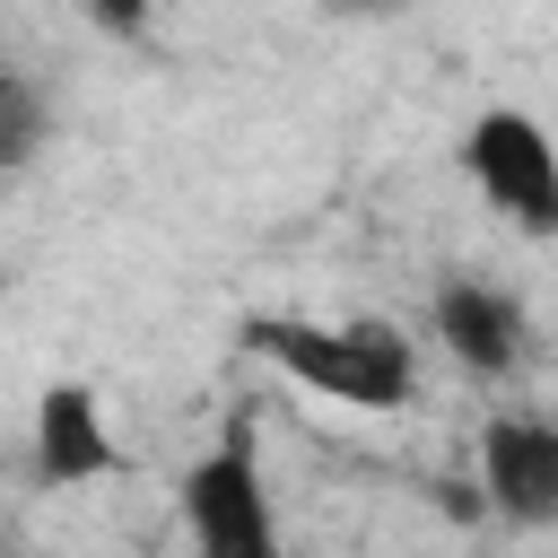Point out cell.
Segmentation results:
<instances>
[{
	"label": "cell",
	"instance_id": "9c48e42d",
	"mask_svg": "<svg viewBox=\"0 0 558 558\" xmlns=\"http://www.w3.org/2000/svg\"><path fill=\"white\" fill-rule=\"evenodd\" d=\"M401 9H410V0H314V17H331V26H340V17H349V26H375V17H401Z\"/></svg>",
	"mask_w": 558,
	"mask_h": 558
},
{
	"label": "cell",
	"instance_id": "277c9868",
	"mask_svg": "<svg viewBox=\"0 0 558 558\" xmlns=\"http://www.w3.org/2000/svg\"><path fill=\"white\" fill-rule=\"evenodd\" d=\"M427 331H436V349H445L462 375H480V384H506V375L532 366V314H523V296L497 288V279H471V270L436 279Z\"/></svg>",
	"mask_w": 558,
	"mask_h": 558
},
{
	"label": "cell",
	"instance_id": "5b68a950",
	"mask_svg": "<svg viewBox=\"0 0 558 558\" xmlns=\"http://www.w3.org/2000/svg\"><path fill=\"white\" fill-rule=\"evenodd\" d=\"M480 480H488V506L514 532L558 523V410H506V418H488L480 427Z\"/></svg>",
	"mask_w": 558,
	"mask_h": 558
},
{
	"label": "cell",
	"instance_id": "52a82bcc",
	"mask_svg": "<svg viewBox=\"0 0 558 558\" xmlns=\"http://www.w3.org/2000/svg\"><path fill=\"white\" fill-rule=\"evenodd\" d=\"M52 140V87L35 70H9L0 61V174H26Z\"/></svg>",
	"mask_w": 558,
	"mask_h": 558
},
{
	"label": "cell",
	"instance_id": "30bf717a",
	"mask_svg": "<svg viewBox=\"0 0 558 558\" xmlns=\"http://www.w3.org/2000/svg\"><path fill=\"white\" fill-rule=\"evenodd\" d=\"M0 296H9V262H0Z\"/></svg>",
	"mask_w": 558,
	"mask_h": 558
},
{
	"label": "cell",
	"instance_id": "ba28073f",
	"mask_svg": "<svg viewBox=\"0 0 558 558\" xmlns=\"http://www.w3.org/2000/svg\"><path fill=\"white\" fill-rule=\"evenodd\" d=\"M78 9H87V26L113 35V44H140L148 17H157V0H78Z\"/></svg>",
	"mask_w": 558,
	"mask_h": 558
},
{
	"label": "cell",
	"instance_id": "3957f363",
	"mask_svg": "<svg viewBox=\"0 0 558 558\" xmlns=\"http://www.w3.org/2000/svg\"><path fill=\"white\" fill-rule=\"evenodd\" d=\"M462 174L506 227L558 235V140L523 105H488L462 122Z\"/></svg>",
	"mask_w": 558,
	"mask_h": 558
},
{
	"label": "cell",
	"instance_id": "7a4b0ae2",
	"mask_svg": "<svg viewBox=\"0 0 558 558\" xmlns=\"http://www.w3.org/2000/svg\"><path fill=\"white\" fill-rule=\"evenodd\" d=\"M174 506H183L192 549H209V558H270V549H279V514H270L262 427H253V410H235V418H227V436H218L209 453H192V462H183Z\"/></svg>",
	"mask_w": 558,
	"mask_h": 558
},
{
	"label": "cell",
	"instance_id": "8992f818",
	"mask_svg": "<svg viewBox=\"0 0 558 558\" xmlns=\"http://www.w3.org/2000/svg\"><path fill=\"white\" fill-rule=\"evenodd\" d=\"M122 471V445L105 427V401L87 384H44L35 392V480L44 488H87Z\"/></svg>",
	"mask_w": 558,
	"mask_h": 558
},
{
	"label": "cell",
	"instance_id": "6da1fadb",
	"mask_svg": "<svg viewBox=\"0 0 558 558\" xmlns=\"http://www.w3.org/2000/svg\"><path fill=\"white\" fill-rule=\"evenodd\" d=\"M235 340L253 357H270L288 384H305L314 401L340 410H410L418 401V349L392 314H349V323H305V314H244Z\"/></svg>",
	"mask_w": 558,
	"mask_h": 558
}]
</instances>
